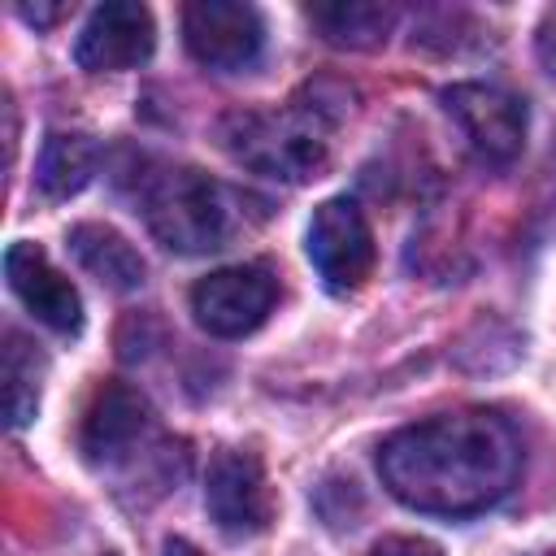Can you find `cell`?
Listing matches in <instances>:
<instances>
[{
    "instance_id": "6da1fadb",
    "label": "cell",
    "mask_w": 556,
    "mask_h": 556,
    "mask_svg": "<svg viewBox=\"0 0 556 556\" xmlns=\"http://www.w3.org/2000/svg\"><path fill=\"white\" fill-rule=\"evenodd\" d=\"M382 486L439 517H469L500 504L521 473V443L513 426L486 408H456L413 421L378 447Z\"/></svg>"
},
{
    "instance_id": "7a4b0ae2",
    "label": "cell",
    "mask_w": 556,
    "mask_h": 556,
    "mask_svg": "<svg viewBox=\"0 0 556 556\" xmlns=\"http://www.w3.org/2000/svg\"><path fill=\"white\" fill-rule=\"evenodd\" d=\"M330 113L321 104L291 109H235L217 122V143L243 169L278 182H308L326 165Z\"/></svg>"
},
{
    "instance_id": "3957f363",
    "label": "cell",
    "mask_w": 556,
    "mask_h": 556,
    "mask_svg": "<svg viewBox=\"0 0 556 556\" xmlns=\"http://www.w3.org/2000/svg\"><path fill=\"white\" fill-rule=\"evenodd\" d=\"M139 208L148 230L169 252H187V256L222 248L235 230L226 187L191 165H161L156 174H148L139 187Z\"/></svg>"
},
{
    "instance_id": "277c9868",
    "label": "cell",
    "mask_w": 556,
    "mask_h": 556,
    "mask_svg": "<svg viewBox=\"0 0 556 556\" xmlns=\"http://www.w3.org/2000/svg\"><path fill=\"white\" fill-rule=\"evenodd\" d=\"M439 100L482 165H508L521 156L526 104L513 91H504L495 83H452V87H443Z\"/></svg>"
},
{
    "instance_id": "5b68a950",
    "label": "cell",
    "mask_w": 556,
    "mask_h": 556,
    "mask_svg": "<svg viewBox=\"0 0 556 556\" xmlns=\"http://www.w3.org/2000/svg\"><path fill=\"white\" fill-rule=\"evenodd\" d=\"M278 304V278L265 265H226L191 287L195 321L217 339L252 334Z\"/></svg>"
},
{
    "instance_id": "8992f818",
    "label": "cell",
    "mask_w": 556,
    "mask_h": 556,
    "mask_svg": "<svg viewBox=\"0 0 556 556\" xmlns=\"http://www.w3.org/2000/svg\"><path fill=\"white\" fill-rule=\"evenodd\" d=\"M308 261L334 295L356 291L374 269V230L356 200L334 195L313 208L308 222Z\"/></svg>"
},
{
    "instance_id": "52a82bcc",
    "label": "cell",
    "mask_w": 556,
    "mask_h": 556,
    "mask_svg": "<svg viewBox=\"0 0 556 556\" xmlns=\"http://www.w3.org/2000/svg\"><path fill=\"white\" fill-rule=\"evenodd\" d=\"M204 504H208V517L217 521V530L230 539H252V534L269 530L274 491H269L261 456L243 452V447H222L208 460Z\"/></svg>"
},
{
    "instance_id": "ba28073f",
    "label": "cell",
    "mask_w": 556,
    "mask_h": 556,
    "mask_svg": "<svg viewBox=\"0 0 556 556\" xmlns=\"http://www.w3.org/2000/svg\"><path fill=\"white\" fill-rule=\"evenodd\" d=\"M182 39L187 52L217 74L248 70L265 48V22L252 4L235 0H195L182 9Z\"/></svg>"
},
{
    "instance_id": "9c48e42d",
    "label": "cell",
    "mask_w": 556,
    "mask_h": 556,
    "mask_svg": "<svg viewBox=\"0 0 556 556\" xmlns=\"http://www.w3.org/2000/svg\"><path fill=\"white\" fill-rule=\"evenodd\" d=\"M156 48V22L143 4L135 0H109L100 9H91V17L83 22L78 39H74V61L87 74H117V70H135L152 56Z\"/></svg>"
},
{
    "instance_id": "30bf717a",
    "label": "cell",
    "mask_w": 556,
    "mask_h": 556,
    "mask_svg": "<svg viewBox=\"0 0 556 556\" xmlns=\"http://www.w3.org/2000/svg\"><path fill=\"white\" fill-rule=\"evenodd\" d=\"M152 434V404L126 387V382H100L87 413H83V426H78V447L91 465H126Z\"/></svg>"
},
{
    "instance_id": "8fae6325",
    "label": "cell",
    "mask_w": 556,
    "mask_h": 556,
    "mask_svg": "<svg viewBox=\"0 0 556 556\" xmlns=\"http://www.w3.org/2000/svg\"><path fill=\"white\" fill-rule=\"evenodd\" d=\"M4 278L13 287V295L56 334H78L83 326V300L74 291L70 278H61L48 261V252L30 239H17L9 243L4 252Z\"/></svg>"
},
{
    "instance_id": "7c38bea8",
    "label": "cell",
    "mask_w": 556,
    "mask_h": 556,
    "mask_svg": "<svg viewBox=\"0 0 556 556\" xmlns=\"http://www.w3.org/2000/svg\"><path fill=\"white\" fill-rule=\"evenodd\" d=\"M70 252H74V261H78L91 278H100V282L113 287V291H135V287H143L148 265H143L139 248H135L126 235H117L113 226H104V222H78V226L70 230Z\"/></svg>"
},
{
    "instance_id": "4fadbf2b",
    "label": "cell",
    "mask_w": 556,
    "mask_h": 556,
    "mask_svg": "<svg viewBox=\"0 0 556 556\" xmlns=\"http://www.w3.org/2000/svg\"><path fill=\"white\" fill-rule=\"evenodd\" d=\"M304 17L321 30L326 43L334 48H378L391 26H395V9L391 4H374V0H348V4H308Z\"/></svg>"
},
{
    "instance_id": "5bb4252c",
    "label": "cell",
    "mask_w": 556,
    "mask_h": 556,
    "mask_svg": "<svg viewBox=\"0 0 556 556\" xmlns=\"http://www.w3.org/2000/svg\"><path fill=\"white\" fill-rule=\"evenodd\" d=\"M96 174V143L87 135H65V130H52L43 139V152H39V165H35V182L48 200H70L78 195Z\"/></svg>"
},
{
    "instance_id": "9a60e30c",
    "label": "cell",
    "mask_w": 556,
    "mask_h": 556,
    "mask_svg": "<svg viewBox=\"0 0 556 556\" xmlns=\"http://www.w3.org/2000/svg\"><path fill=\"white\" fill-rule=\"evenodd\" d=\"M39 374H43V361H39L35 343H26L17 330H4V413H9L13 430L35 421Z\"/></svg>"
},
{
    "instance_id": "2e32d148",
    "label": "cell",
    "mask_w": 556,
    "mask_h": 556,
    "mask_svg": "<svg viewBox=\"0 0 556 556\" xmlns=\"http://www.w3.org/2000/svg\"><path fill=\"white\" fill-rule=\"evenodd\" d=\"M369 556H443V552L434 543H426V539L395 534V539H382L378 547H369Z\"/></svg>"
},
{
    "instance_id": "e0dca14e",
    "label": "cell",
    "mask_w": 556,
    "mask_h": 556,
    "mask_svg": "<svg viewBox=\"0 0 556 556\" xmlns=\"http://www.w3.org/2000/svg\"><path fill=\"white\" fill-rule=\"evenodd\" d=\"M534 48H539V61H543V70L556 78V9H547V13H543Z\"/></svg>"
},
{
    "instance_id": "ac0fdd59",
    "label": "cell",
    "mask_w": 556,
    "mask_h": 556,
    "mask_svg": "<svg viewBox=\"0 0 556 556\" xmlns=\"http://www.w3.org/2000/svg\"><path fill=\"white\" fill-rule=\"evenodd\" d=\"M70 9L65 4H17V17L30 22V26H52L56 17H65Z\"/></svg>"
},
{
    "instance_id": "d6986e66",
    "label": "cell",
    "mask_w": 556,
    "mask_h": 556,
    "mask_svg": "<svg viewBox=\"0 0 556 556\" xmlns=\"http://www.w3.org/2000/svg\"><path fill=\"white\" fill-rule=\"evenodd\" d=\"M161 556H200V547H195V543H187V539H165Z\"/></svg>"
},
{
    "instance_id": "ffe728a7",
    "label": "cell",
    "mask_w": 556,
    "mask_h": 556,
    "mask_svg": "<svg viewBox=\"0 0 556 556\" xmlns=\"http://www.w3.org/2000/svg\"><path fill=\"white\" fill-rule=\"evenodd\" d=\"M543 556H556V552H543Z\"/></svg>"
},
{
    "instance_id": "44dd1931",
    "label": "cell",
    "mask_w": 556,
    "mask_h": 556,
    "mask_svg": "<svg viewBox=\"0 0 556 556\" xmlns=\"http://www.w3.org/2000/svg\"><path fill=\"white\" fill-rule=\"evenodd\" d=\"M104 556H117V552H104Z\"/></svg>"
}]
</instances>
